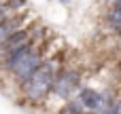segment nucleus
Masks as SVG:
<instances>
[{"mask_svg": "<svg viewBox=\"0 0 121 114\" xmlns=\"http://www.w3.org/2000/svg\"><path fill=\"white\" fill-rule=\"evenodd\" d=\"M38 66H40V51H38L36 47H30V44H28L26 49L6 55V68L13 70V72H15L19 78H23V80H28V78L32 76V72H34Z\"/></svg>", "mask_w": 121, "mask_h": 114, "instance_id": "nucleus-1", "label": "nucleus"}, {"mask_svg": "<svg viewBox=\"0 0 121 114\" xmlns=\"http://www.w3.org/2000/svg\"><path fill=\"white\" fill-rule=\"evenodd\" d=\"M55 85V76H53V66L51 63H40L32 76L26 83V93L30 99H40L45 97V93H49V89H53Z\"/></svg>", "mask_w": 121, "mask_h": 114, "instance_id": "nucleus-2", "label": "nucleus"}, {"mask_svg": "<svg viewBox=\"0 0 121 114\" xmlns=\"http://www.w3.org/2000/svg\"><path fill=\"white\" fill-rule=\"evenodd\" d=\"M77 87H79V76H77L74 72H62V74L55 78L53 91H55V95H60L62 99H68Z\"/></svg>", "mask_w": 121, "mask_h": 114, "instance_id": "nucleus-3", "label": "nucleus"}, {"mask_svg": "<svg viewBox=\"0 0 121 114\" xmlns=\"http://www.w3.org/2000/svg\"><path fill=\"white\" fill-rule=\"evenodd\" d=\"M79 99L83 102V106H85L87 110H94V112H102V110L108 108L104 95H100V93L94 91V89H83L81 95H79Z\"/></svg>", "mask_w": 121, "mask_h": 114, "instance_id": "nucleus-4", "label": "nucleus"}, {"mask_svg": "<svg viewBox=\"0 0 121 114\" xmlns=\"http://www.w3.org/2000/svg\"><path fill=\"white\" fill-rule=\"evenodd\" d=\"M28 44H30L28 34H26V32H15V34L4 42V51H6V55H11V53H17V51L26 49Z\"/></svg>", "mask_w": 121, "mask_h": 114, "instance_id": "nucleus-5", "label": "nucleus"}, {"mask_svg": "<svg viewBox=\"0 0 121 114\" xmlns=\"http://www.w3.org/2000/svg\"><path fill=\"white\" fill-rule=\"evenodd\" d=\"M17 19H6V21H0V44H4L15 32H17Z\"/></svg>", "mask_w": 121, "mask_h": 114, "instance_id": "nucleus-6", "label": "nucleus"}, {"mask_svg": "<svg viewBox=\"0 0 121 114\" xmlns=\"http://www.w3.org/2000/svg\"><path fill=\"white\" fill-rule=\"evenodd\" d=\"M111 25L121 34V0H117V4L111 11Z\"/></svg>", "mask_w": 121, "mask_h": 114, "instance_id": "nucleus-7", "label": "nucleus"}, {"mask_svg": "<svg viewBox=\"0 0 121 114\" xmlns=\"http://www.w3.org/2000/svg\"><path fill=\"white\" fill-rule=\"evenodd\" d=\"M83 110H85L83 102H81V99H74V102H70V104L62 110V114H83Z\"/></svg>", "mask_w": 121, "mask_h": 114, "instance_id": "nucleus-8", "label": "nucleus"}, {"mask_svg": "<svg viewBox=\"0 0 121 114\" xmlns=\"http://www.w3.org/2000/svg\"><path fill=\"white\" fill-rule=\"evenodd\" d=\"M9 2H11V6H13V8H21V6L26 4V0H9Z\"/></svg>", "mask_w": 121, "mask_h": 114, "instance_id": "nucleus-9", "label": "nucleus"}, {"mask_svg": "<svg viewBox=\"0 0 121 114\" xmlns=\"http://www.w3.org/2000/svg\"><path fill=\"white\" fill-rule=\"evenodd\" d=\"M100 114H115V106H111V108H106V110H102Z\"/></svg>", "mask_w": 121, "mask_h": 114, "instance_id": "nucleus-10", "label": "nucleus"}, {"mask_svg": "<svg viewBox=\"0 0 121 114\" xmlns=\"http://www.w3.org/2000/svg\"><path fill=\"white\" fill-rule=\"evenodd\" d=\"M115 114H121V102L117 104V106H115Z\"/></svg>", "mask_w": 121, "mask_h": 114, "instance_id": "nucleus-11", "label": "nucleus"}, {"mask_svg": "<svg viewBox=\"0 0 121 114\" xmlns=\"http://www.w3.org/2000/svg\"><path fill=\"white\" fill-rule=\"evenodd\" d=\"M60 2H64V4H68V2H70V0H60Z\"/></svg>", "mask_w": 121, "mask_h": 114, "instance_id": "nucleus-12", "label": "nucleus"}, {"mask_svg": "<svg viewBox=\"0 0 121 114\" xmlns=\"http://www.w3.org/2000/svg\"><path fill=\"white\" fill-rule=\"evenodd\" d=\"M0 17H2V8H0Z\"/></svg>", "mask_w": 121, "mask_h": 114, "instance_id": "nucleus-13", "label": "nucleus"}]
</instances>
